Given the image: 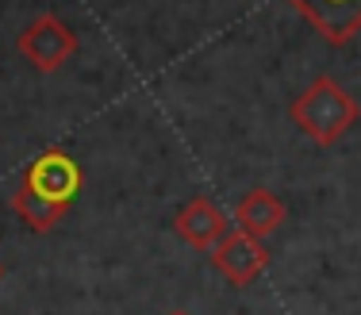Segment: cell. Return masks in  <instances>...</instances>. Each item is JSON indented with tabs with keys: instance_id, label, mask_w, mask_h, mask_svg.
Returning <instances> with one entry per match:
<instances>
[{
	"instance_id": "obj_1",
	"label": "cell",
	"mask_w": 361,
	"mask_h": 315,
	"mask_svg": "<svg viewBox=\"0 0 361 315\" xmlns=\"http://www.w3.org/2000/svg\"><path fill=\"white\" fill-rule=\"evenodd\" d=\"M81 192V166L66 150L50 147L20 173V185L12 192V211L31 231H54L73 208Z\"/></svg>"
},
{
	"instance_id": "obj_2",
	"label": "cell",
	"mask_w": 361,
	"mask_h": 315,
	"mask_svg": "<svg viewBox=\"0 0 361 315\" xmlns=\"http://www.w3.org/2000/svg\"><path fill=\"white\" fill-rule=\"evenodd\" d=\"M357 100L334 78H315L292 100V123L319 147H334L357 123Z\"/></svg>"
},
{
	"instance_id": "obj_3",
	"label": "cell",
	"mask_w": 361,
	"mask_h": 315,
	"mask_svg": "<svg viewBox=\"0 0 361 315\" xmlns=\"http://www.w3.org/2000/svg\"><path fill=\"white\" fill-rule=\"evenodd\" d=\"M16 50H20L35 70L54 73L58 66H66L77 54V35L66 20H58V16L47 12V16H35V20L20 31Z\"/></svg>"
},
{
	"instance_id": "obj_4",
	"label": "cell",
	"mask_w": 361,
	"mask_h": 315,
	"mask_svg": "<svg viewBox=\"0 0 361 315\" xmlns=\"http://www.w3.org/2000/svg\"><path fill=\"white\" fill-rule=\"evenodd\" d=\"M212 266H216L235 288H246V285H254V280L265 273V266H269V250H265L262 238H254L246 231H231L216 250H212Z\"/></svg>"
},
{
	"instance_id": "obj_5",
	"label": "cell",
	"mask_w": 361,
	"mask_h": 315,
	"mask_svg": "<svg viewBox=\"0 0 361 315\" xmlns=\"http://www.w3.org/2000/svg\"><path fill=\"white\" fill-rule=\"evenodd\" d=\"M173 231L185 238L192 250H216V246L223 242V238L231 235V223H227V211L219 208L216 200L208 197H192L185 204V208L177 211L173 219Z\"/></svg>"
},
{
	"instance_id": "obj_6",
	"label": "cell",
	"mask_w": 361,
	"mask_h": 315,
	"mask_svg": "<svg viewBox=\"0 0 361 315\" xmlns=\"http://www.w3.org/2000/svg\"><path fill=\"white\" fill-rule=\"evenodd\" d=\"M288 4L334 47L350 42L361 31V0H288Z\"/></svg>"
},
{
	"instance_id": "obj_7",
	"label": "cell",
	"mask_w": 361,
	"mask_h": 315,
	"mask_svg": "<svg viewBox=\"0 0 361 315\" xmlns=\"http://www.w3.org/2000/svg\"><path fill=\"white\" fill-rule=\"evenodd\" d=\"M285 219H288L285 200H281L277 192H269V189H250L243 200L235 204L238 231H246V235H254V238L273 235L281 223H285Z\"/></svg>"
},
{
	"instance_id": "obj_8",
	"label": "cell",
	"mask_w": 361,
	"mask_h": 315,
	"mask_svg": "<svg viewBox=\"0 0 361 315\" xmlns=\"http://www.w3.org/2000/svg\"><path fill=\"white\" fill-rule=\"evenodd\" d=\"M169 315H188V311H169Z\"/></svg>"
},
{
	"instance_id": "obj_9",
	"label": "cell",
	"mask_w": 361,
	"mask_h": 315,
	"mask_svg": "<svg viewBox=\"0 0 361 315\" xmlns=\"http://www.w3.org/2000/svg\"><path fill=\"white\" fill-rule=\"evenodd\" d=\"M0 280H4V266H0Z\"/></svg>"
}]
</instances>
